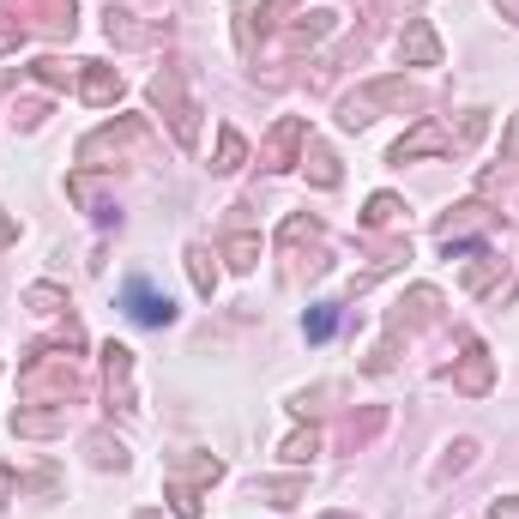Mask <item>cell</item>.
<instances>
[{
	"label": "cell",
	"mask_w": 519,
	"mask_h": 519,
	"mask_svg": "<svg viewBox=\"0 0 519 519\" xmlns=\"http://www.w3.org/2000/svg\"><path fill=\"white\" fill-rule=\"evenodd\" d=\"M302 133H308V127H302L296 115H290V121H278V133L266 139V163H290V151L302 145Z\"/></svg>",
	"instance_id": "obj_11"
},
{
	"label": "cell",
	"mask_w": 519,
	"mask_h": 519,
	"mask_svg": "<svg viewBox=\"0 0 519 519\" xmlns=\"http://www.w3.org/2000/svg\"><path fill=\"white\" fill-rule=\"evenodd\" d=\"M7 242H13V218H7V212H0V248H7Z\"/></svg>",
	"instance_id": "obj_28"
},
{
	"label": "cell",
	"mask_w": 519,
	"mask_h": 519,
	"mask_svg": "<svg viewBox=\"0 0 519 519\" xmlns=\"http://www.w3.org/2000/svg\"><path fill=\"white\" fill-rule=\"evenodd\" d=\"M127 314H133L139 326H169V320H176V302L157 296L145 278H133V284H127Z\"/></svg>",
	"instance_id": "obj_4"
},
{
	"label": "cell",
	"mask_w": 519,
	"mask_h": 519,
	"mask_svg": "<svg viewBox=\"0 0 519 519\" xmlns=\"http://www.w3.org/2000/svg\"><path fill=\"white\" fill-rule=\"evenodd\" d=\"M495 519H519V495H507V501H495Z\"/></svg>",
	"instance_id": "obj_27"
},
{
	"label": "cell",
	"mask_w": 519,
	"mask_h": 519,
	"mask_svg": "<svg viewBox=\"0 0 519 519\" xmlns=\"http://www.w3.org/2000/svg\"><path fill=\"white\" fill-rule=\"evenodd\" d=\"M224 260H230L236 272H248V266L260 260V236H230V242H224Z\"/></svg>",
	"instance_id": "obj_16"
},
{
	"label": "cell",
	"mask_w": 519,
	"mask_h": 519,
	"mask_svg": "<svg viewBox=\"0 0 519 519\" xmlns=\"http://www.w3.org/2000/svg\"><path fill=\"white\" fill-rule=\"evenodd\" d=\"M272 507H296V495H302V477H266V483H254Z\"/></svg>",
	"instance_id": "obj_15"
},
{
	"label": "cell",
	"mask_w": 519,
	"mask_h": 519,
	"mask_svg": "<svg viewBox=\"0 0 519 519\" xmlns=\"http://www.w3.org/2000/svg\"><path fill=\"white\" fill-rule=\"evenodd\" d=\"M151 103L169 115V127H176V139H182V145H194V133H200V127H194V115H200V109L188 103V91H182V73H176V67L151 79Z\"/></svg>",
	"instance_id": "obj_2"
},
{
	"label": "cell",
	"mask_w": 519,
	"mask_h": 519,
	"mask_svg": "<svg viewBox=\"0 0 519 519\" xmlns=\"http://www.w3.org/2000/svg\"><path fill=\"white\" fill-rule=\"evenodd\" d=\"M314 447H320V435H314V429H308V435H290V441H284V459H290V465H302V459H314Z\"/></svg>",
	"instance_id": "obj_24"
},
{
	"label": "cell",
	"mask_w": 519,
	"mask_h": 519,
	"mask_svg": "<svg viewBox=\"0 0 519 519\" xmlns=\"http://www.w3.org/2000/svg\"><path fill=\"white\" fill-rule=\"evenodd\" d=\"M169 501H176V513H182V519H200V495H194V483L169 477Z\"/></svg>",
	"instance_id": "obj_21"
},
{
	"label": "cell",
	"mask_w": 519,
	"mask_h": 519,
	"mask_svg": "<svg viewBox=\"0 0 519 519\" xmlns=\"http://www.w3.org/2000/svg\"><path fill=\"white\" fill-rule=\"evenodd\" d=\"M393 218H399V200H393V194H375V200H369V212H363V224H369V230H381V224H393Z\"/></svg>",
	"instance_id": "obj_22"
},
{
	"label": "cell",
	"mask_w": 519,
	"mask_h": 519,
	"mask_svg": "<svg viewBox=\"0 0 519 519\" xmlns=\"http://www.w3.org/2000/svg\"><path fill=\"white\" fill-rule=\"evenodd\" d=\"M139 139H145V121H115V127H97V133L79 145V163H97V157L127 151V145H139Z\"/></svg>",
	"instance_id": "obj_3"
},
{
	"label": "cell",
	"mask_w": 519,
	"mask_h": 519,
	"mask_svg": "<svg viewBox=\"0 0 519 519\" xmlns=\"http://www.w3.org/2000/svg\"><path fill=\"white\" fill-rule=\"evenodd\" d=\"M139 519H163V513H139Z\"/></svg>",
	"instance_id": "obj_30"
},
{
	"label": "cell",
	"mask_w": 519,
	"mask_h": 519,
	"mask_svg": "<svg viewBox=\"0 0 519 519\" xmlns=\"http://www.w3.org/2000/svg\"><path fill=\"white\" fill-rule=\"evenodd\" d=\"M471 453H477L471 441H453V447H447V459H441V471H435V483H447L453 471H465V465H471Z\"/></svg>",
	"instance_id": "obj_23"
},
{
	"label": "cell",
	"mask_w": 519,
	"mask_h": 519,
	"mask_svg": "<svg viewBox=\"0 0 519 519\" xmlns=\"http://www.w3.org/2000/svg\"><path fill=\"white\" fill-rule=\"evenodd\" d=\"M25 387H31V393L49 387V393L67 399V393H79V375H73V363H37V369H25Z\"/></svg>",
	"instance_id": "obj_8"
},
{
	"label": "cell",
	"mask_w": 519,
	"mask_h": 519,
	"mask_svg": "<svg viewBox=\"0 0 519 519\" xmlns=\"http://www.w3.org/2000/svg\"><path fill=\"white\" fill-rule=\"evenodd\" d=\"M85 447H91V459H97L103 471H121V465H127V447H121V441H109V435H91Z\"/></svg>",
	"instance_id": "obj_17"
},
{
	"label": "cell",
	"mask_w": 519,
	"mask_h": 519,
	"mask_svg": "<svg viewBox=\"0 0 519 519\" xmlns=\"http://www.w3.org/2000/svg\"><path fill=\"white\" fill-rule=\"evenodd\" d=\"M242 157H248L242 133H236V127H224V133H218V169H242Z\"/></svg>",
	"instance_id": "obj_20"
},
{
	"label": "cell",
	"mask_w": 519,
	"mask_h": 519,
	"mask_svg": "<svg viewBox=\"0 0 519 519\" xmlns=\"http://www.w3.org/2000/svg\"><path fill=\"white\" fill-rule=\"evenodd\" d=\"M103 31H109V43H127V49H145V43H157V37H163L157 25H133L127 13H109V19H103Z\"/></svg>",
	"instance_id": "obj_10"
},
{
	"label": "cell",
	"mask_w": 519,
	"mask_h": 519,
	"mask_svg": "<svg viewBox=\"0 0 519 519\" xmlns=\"http://www.w3.org/2000/svg\"><path fill=\"white\" fill-rule=\"evenodd\" d=\"M308 176H314V188H338V157L326 151V145H308Z\"/></svg>",
	"instance_id": "obj_13"
},
{
	"label": "cell",
	"mask_w": 519,
	"mask_h": 519,
	"mask_svg": "<svg viewBox=\"0 0 519 519\" xmlns=\"http://www.w3.org/2000/svg\"><path fill=\"white\" fill-rule=\"evenodd\" d=\"M332 519H344V513H332Z\"/></svg>",
	"instance_id": "obj_31"
},
{
	"label": "cell",
	"mask_w": 519,
	"mask_h": 519,
	"mask_svg": "<svg viewBox=\"0 0 519 519\" xmlns=\"http://www.w3.org/2000/svg\"><path fill=\"white\" fill-rule=\"evenodd\" d=\"M495 7H501V13H507V19L519 25V0H495Z\"/></svg>",
	"instance_id": "obj_29"
},
{
	"label": "cell",
	"mask_w": 519,
	"mask_h": 519,
	"mask_svg": "<svg viewBox=\"0 0 519 519\" xmlns=\"http://www.w3.org/2000/svg\"><path fill=\"white\" fill-rule=\"evenodd\" d=\"M453 387L459 393H489V351H483V344H471V351H465V363L453 369Z\"/></svg>",
	"instance_id": "obj_9"
},
{
	"label": "cell",
	"mask_w": 519,
	"mask_h": 519,
	"mask_svg": "<svg viewBox=\"0 0 519 519\" xmlns=\"http://www.w3.org/2000/svg\"><path fill=\"white\" fill-rule=\"evenodd\" d=\"M25 302H31V308H43V314H55V308H61V302H67V296H61V290H55V284H37V290H31V296H25Z\"/></svg>",
	"instance_id": "obj_25"
},
{
	"label": "cell",
	"mask_w": 519,
	"mask_h": 519,
	"mask_svg": "<svg viewBox=\"0 0 519 519\" xmlns=\"http://www.w3.org/2000/svg\"><path fill=\"white\" fill-rule=\"evenodd\" d=\"M188 272H194V290H200V296H212V290H218V266H212V254H206L200 242L188 248Z\"/></svg>",
	"instance_id": "obj_14"
},
{
	"label": "cell",
	"mask_w": 519,
	"mask_h": 519,
	"mask_svg": "<svg viewBox=\"0 0 519 519\" xmlns=\"http://www.w3.org/2000/svg\"><path fill=\"white\" fill-rule=\"evenodd\" d=\"M79 67H85V61H55V55H49V61H37V79H43V85H73Z\"/></svg>",
	"instance_id": "obj_19"
},
{
	"label": "cell",
	"mask_w": 519,
	"mask_h": 519,
	"mask_svg": "<svg viewBox=\"0 0 519 519\" xmlns=\"http://www.w3.org/2000/svg\"><path fill=\"white\" fill-rule=\"evenodd\" d=\"M103 369H109V387H127V369H133V351H127V344H103Z\"/></svg>",
	"instance_id": "obj_18"
},
{
	"label": "cell",
	"mask_w": 519,
	"mask_h": 519,
	"mask_svg": "<svg viewBox=\"0 0 519 519\" xmlns=\"http://www.w3.org/2000/svg\"><path fill=\"white\" fill-rule=\"evenodd\" d=\"M13 429H19V435H61V429H67V417H61V411H19V417H13Z\"/></svg>",
	"instance_id": "obj_12"
},
{
	"label": "cell",
	"mask_w": 519,
	"mask_h": 519,
	"mask_svg": "<svg viewBox=\"0 0 519 519\" xmlns=\"http://www.w3.org/2000/svg\"><path fill=\"white\" fill-rule=\"evenodd\" d=\"M429 151H453V127H441V121H423L417 133H405V139L393 145V163H411V157H429Z\"/></svg>",
	"instance_id": "obj_5"
},
{
	"label": "cell",
	"mask_w": 519,
	"mask_h": 519,
	"mask_svg": "<svg viewBox=\"0 0 519 519\" xmlns=\"http://www.w3.org/2000/svg\"><path fill=\"white\" fill-rule=\"evenodd\" d=\"M79 97H85V103H115V97H121V73L85 61V73H79Z\"/></svg>",
	"instance_id": "obj_7"
},
{
	"label": "cell",
	"mask_w": 519,
	"mask_h": 519,
	"mask_svg": "<svg viewBox=\"0 0 519 519\" xmlns=\"http://www.w3.org/2000/svg\"><path fill=\"white\" fill-rule=\"evenodd\" d=\"M399 49H405V61H411V67H441V37H435L423 19H411V25H405Z\"/></svg>",
	"instance_id": "obj_6"
},
{
	"label": "cell",
	"mask_w": 519,
	"mask_h": 519,
	"mask_svg": "<svg viewBox=\"0 0 519 519\" xmlns=\"http://www.w3.org/2000/svg\"><path fill=\"white\" fill-rule=\"evenodd\" d=\"M332 326H338V308H314L308 314V338H332Z\"/></svg>",
	"instance_id": "obj_26"
},
{
	"label": "cell",
	"mask_w": 519,
	"mask_h": 519,
	"mask_svg": "<svg viewBox=\"0 0 519 519\" xmlns=\"http://www.w3.org/2000/svg\"><path fill=\"white\" fill-rule=\"evenodd\" d=\"M417 103H423L417 85H405V79H375V85H363L357 97L338 103V121H344V127H369L375 109H417Z\"/></svg>",
	"instance_id": "obj_1"
}]
</instances>
